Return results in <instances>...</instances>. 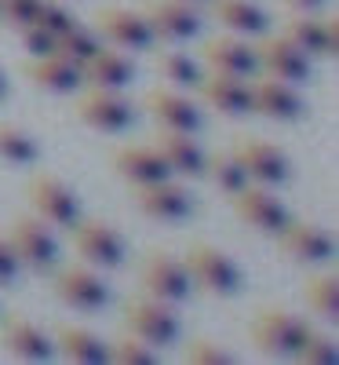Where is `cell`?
Wrapping results in <instances>:
<instances>
[{"label": "cell", "mask_w": 339, "mask_h": 365, "mask_svg": "<svg viewBox=\"0 0 339 365\" xmlns=\"http://www.w3.org/2000/svg\"><path fill=\"white\" fill-rule=\"evenodd\" d=\"M26 201L33 208V216L44 220L48 227H73L77 216H80V205H77V194L66 187L58 175L51 172H33L26 182Z\"/></svg>", "instance_id": "5b68a950"}, {"label": "cell", "mask_w": 339, "mask_h": 365, "mask_svg": "<svg viewBox=\"0 0 339 365\" xmlns=\"http://www.w3.org/2000/svg\"><path fill=\"white\" fill-rule=\"evenodd\" d=\"M230 150H234V158L241 161L244 175H249L252 182H263V187H281V182L292 175L288 154L281 146L259 139V135H237Z\"/></svg>", "instance_id": "ba28073f"}, {"label": "cell", "mask_w": 339, "mask_h": 365, "mask_svg": "<svg viewBox=\"0 0 339 365\" xmlns=\"http://www.w3.org/2000/svg\"><path fill=\"white\" fill-rule=\"evenodd\" d=\"M215 19L237 37H259L266 34V11L252 0H208Z\"/></svg>", "instance_id": "83f0119b"}, {"label": "cell", "mask_w": 339, "mask_h": 365, "mask_svg": "<svg viewBox=\"0 0 339 365\" xmlns=\"http://www.w3.org/2000/svg\"><path fill=\"white\" fill-rule=\"evenodd\" d=\"M0 161H8V165H37L41 161V146L26 128L8 125L4 120V125H0Z\"/></svg>", "instance_id": "4dcf8cb0"}, {"label": "cell", "mask_w": 339, "mask_h": 365, "mask_svg": "<svg viewBox=\"0 0 339 365\" xmlns=\"http://www.w3.org/2000/svg\"><path fill=\"white\" fill-rule=\"evenodd\" d=\"M249 91H252V113L270 117V120H299L306 113V103L296 91V84L277 81V77H249Z\"/></svg>", "instance_id": "ac0fdd59"}, {"label": "cell", "mask_w": 339, "mask_h": 365, "mask_svg": "<svg viewBox=\"0 0 339 365\" xmlns=\"http://www.w3.org/2000/svg\"><path fill=\"white\" fill-rule=\"evenodd\" d=\"M204 106L219 110L226 117H241L252 113V91H249V77H234V73H219V70H204L201 81L194 84Z\"/></svg>", "instance_id": "e0dca14e"}, {"label": "cell", "mask_w": 339, "mask_h": 365, "mask_svg": "<svg viewBox=\"0 0 339 365\" xmlns=\"http://www.w3.org/2000/svg\"><path fill=\"white\" fill-rule=\"evenodd\" d=\"M153 146L165 158L172 175H187V179H204V150L197 146V139L190 132H172V128H157Z\"/></svg>", "instance_id": "7402d4cb"}, {"label": "cell", "mask_w": 339, "mask_h": 365, "mask_svg": "<svg viewBox=\"0 0 339 365\" xmlns=\"http://www.w3.org/2000/svg\"><path fill=\"white\" fill-rule=\"evenodd\" d=\"M55 347L63 351L66 361H77V365H106V340H99L91 329L58 325L55 329Z\"/></svg>", "instance_id": "4316f807"}, {"label": "cell", "mask_w": 339, "mask_h": 365, "mask_svg": "<svg viewBox=\"0 0 339 365\" xmlns=\"http://www.w3.org/2000/svg\"><path fill=\"white\" fill-rule=\"evenodd\" d=\"M106 361H113V365H157L161 351L150 347L139 336H132V332H120L113 344H106Z\"/></svg>", "instance_id": "d6a6232c"}, {"label": "cell", "mask_w": 339, "mask_h": 365, "mask_svg": "<svg viewBox=\"0 0 339 365\" xmlns=\"http://www.w3.org/2000/svg\"><path fill=\"white\" fill-rule=\"evenodd\" d=\"M22 73L33 81L41 91H51V96H66V91L84 88L80 66L66 63L63 55H33V58L22 66Z\"/></svg>", "instance_id": "484cf974"}, {"label": "cell", "mask_w": 339, "mask_h": 365, "mask_svg": "<svg viewBox=\"0 0 339 365\" xmlns=\"http://www.w3.org/2000/svg\"><path fill=\"white\" fill-rule=\"evenodd\" d=\"M0 347L19 361H48L55 354V344L48 340V332L41 325H33L26 314L0 318Z\"/></svg>", "instance_id": "d6986e66"}, {"label": "cell", "mask_w": 339, "mask_h": 365, "mask_svg": "<svg viewBox=\"0 0 339 365\" xmlns=\"http://www.w3.org/2000/svg\"><path fill=\"white\" fill-rule=\"evenodd\" d=\"M146 110L153 113L157 128H172V132H197L201 128V110L197 103H190L182 91L172 88H153L146 91Z\"/></svg>", "instance_id": "603a6c76"}, {"label": "cell", "mask_w": 339, "mask_h": 365, "mask_svg": "<svg viewBox=\"0 0 339 365\" xmlns=\"http://www.w3.org/2000/svg\"><path fill=\"white\" fill-rule=\"evenodd\" d=\"M37 26H44V29H51V34L58 37V34H66L70 26H77V15L63 4V0H41V8H37V19H33Z\"/></svg>", "instance_id": "8d00e7d4"}, {"label": "cell", "mask_w": 339, "mask_h": 365, "mask_svg": "<svg viewBox=\"0 0 339 365\" xmlns=\"http://www.w3.org/2000/svg\"><path fill=\"white\" fill-rule=\"evenodd\" d=\"M306 332H311V325H306L299 314H292L285 307H266L252 318L249 340L266 358H296Z\"/></svg>", "instance_id": "7a4b0ae2"}, {"label": "cell", "mask_w": 339, "mask_h": 365, "mask_svg": "<svg viewBox=\"0 0 339 365\" xmlns=\"http://www.w3.org/2000/svg\"><path fill=\"white\" fill-rule=\"evenodd\" d=\"M277 249H281V256H288L292 263H325L335 256V237L314 223V220H292L273 234Z\"/></svg>", "instance_id": "9c48e42d"}, {"label": "cell", "mask_w": 339, "mask_h": 365, "mask_svg": "<svg viewBox=\"0 0 339 365\" xmlns=\"http://www.w3.org/2000/svg\"><path fill=\"white\" fill-rule=\"evenodd\" d=\"M139 285L146 296L161 299V303H182L194 285H190V274L182 267V259L168 249H150L139 263Z\"/></svg>", "instance_id": "277c9868"}, {"label": "cell", "mask_w": 339, "mask_h": 365, "mask_svg": "<svg viewBox=\"0 0 339 365\" xmlns=\"http://www.w3.org/2000/svg\"><path fill=\"white\" fill-rule=\"evenodd\" d=\"M132 103L125 99V91L117 88H88L84 96L77 99V120L95 132L117 135L132 125Z\"/></svg>", "instance_id": "30bf717a"}, {"label": "cell", "mask_w": 339, "mask_h": 365, "mask_svg": "<svg viewBox=\"0 0 339 365\" xmlns=\"http://www.w3.org/2000/svg\"><path fill=\"white\" fill-rule=\"evenodd\" d=\"M91 29H95L106 44H113L120 51H146V48H153V29H150L146 15L132 11V8H103L95 15V26Z\"/></svg>", "instance_id": "5bb4252c"}, {"label": "cell", "mask_w": 339, "mask_h": 365, "mask_svg": "<svg viewBox=\"0 0 339 365\" xmlns=\"http://www.w3.org/2000/svg\"><path fill=\"white\" fill-rule=\"evenodd\" d=\"M201 58H204L208 70H219V73H234V77H256V73H259L256 48L244 41V37H237V34L204 41Z\"/></svg>", "instance_id": "44dd1931"}, {"label": "cell", "mask_w": 339, "mask_h": 365, "mask_svg": "<svg viewBox=\"0 0 339 365\" xmlns=\"http://www.w3.org/2000/svg\"><path fill=\"white\" fill-rule=\"evenodd\" d=\"M80 77H84V88H117V91H125L135 77V63L120 51V48H103L88 58V63L80 66Z\"/></svg>", "instance_id": "cb8c5ba5"}, {"label": "cell", "mask_w": 339, "mask_h": 365, "mask_svg": "<svg viewBox=\"0 0 339 365\" xmlns=\"http://www.w3.org/2000/svg\"><path fill=\"white\" fill-rule=\"evenodd\" d=\"M187 4H194V8H197V4H208V0H187Z\"/></svg>", "instance_id": "7bdbcfd3"}, {"label": "cell", "mask_w": 339, "mask_h": 365, "mask_svg": "<svg viewBox=\"0 0 339 365\" xmlns=\"http://www.w3.org/2000/svg\"><path fill=\"white\" fill-rule=\"evenodd\" d=\"M303 299L318 318L335 322L339 318V278L335 274H311L303 282Z\"/></svg>", "instance_id": "f1b7e54d"}, {"label": "cell", "mask_w": 339, "mask_h": 365, "mask_svg": "<svg viewBox=\"0 0 339 365\" xmlns=\"http://www.w3.org/2000/svg\"><path fill=\"white\" fill-rule=\"evenodd\" d=\"M51 289H55L58 303H66V307H73V311H84V314L106 307V299H110L106 282L91 267H63V270H55V285Z\"/></svg>", "instance_id": "9a60e30c"}, {"label": "cell", "mask_w": 339, "mask_h": 365, "mask_svg": "<svg viewBox=\"0 0 339 365\" xmlns=\"http://www.w3.org/2000/svg\"><path fill=\"white\" fill-rule=\"evenodd\" d=\"M281 37L292 41L311 58H335L339 55V19H318L311 11H296L281 22Z\"/></svg>", "instance_id": "8fae6325"}, {"label": "cell", "mask_w": 339, "mask_h": 365, "mask_svg": "<svg viewBox=\"0 0 339 365\" xmlns=\"http://www.w3.org/2000/svg\"><path fill=\"white\" fill-rule=\"evenodd\" d=\"M182 361H190V365H234L237 354L230 347H223L219 340H212V336H194V340H187Z\"/></svg>", "instance_id": "e575fe53"}, {"label": "cell", "mask_w": 339, "mask_h": 365, "mask_svg": "<svg viewBox=\"0 0 339 365\" xmlns=\"http://www.w3.org/2000/svg\"><path fill=\"white\" fill-rule=\"evenodd\" d=\"M296 361H303V365H335V361H339L335 340L325 336V332H318V329H311V332L303 336L299 351H296Z\"/></svg>", "instance_id": "d590c367"}, {"label": "cell", "mask_w": 339, "mask_h": 365, "mask_svg": "<svg viewBox=\"0 0 339 365\" xmlns=\"http://www.w3.org/2000/svg\"><path fill=\"white\" fill-rule=\"evenodd\" d=\"M135 205L142 216L150 220H161V223H179L190 216V194L179 187V182L168 179H153V182H142V187H135Z\"/></svg>", "instance_id": "ffe728a7"}, {"label": "cell", "mask_w": 339, "mask_h": 365, "mask_svg": "<svg viewBox=\"0 0 339 365\" xmlns=\"http://www.w3.org/2000/svg\"><path fill=\"white\" fill-rule=\"evenodd\" d=\"M113 172L132 182V187H142V182H153V179H168V165L165 158L157 154V146H117L113 150Z\"/></svg>", "instance_id": "d4e9b609"}, {"label": "cell", "mask_w": 339, "mask_h": 365, "mask_svg": "<svg viewBox=\"0 0 339 365\" xmlns=\"http://www.w3.org/2000/svg\"><path fill=\"white\" fill-rule=\"evenodd\" d=\"M182 267L190 274V285L215 296V299H230L241 292L244 285V274L234 263V256H226L219 245H208V241H194L187 249V256H179Z\"/></svg>", "instance_id": "6da1fadb"}, {"label": "cell", "mask_w": 339, "mask_h": 365, "mask_svg": "<svg viewBox=\"0 0 339 365\" xmlns=\"http://www.w3.org/2000/svg\"><path fill=\"white\" fill-rule=\"evenodd\" d=\"M8 245L19 259V267H29V270H37V274H48L55 270L58 263V245H55V237L48 230L44 220L37 216H15L8 223Z\"/></svg>", "instance_id": "8992f818"}, {"label": "cell", "mask_w": 339, "mask_h": 365, "mask_svg": "<svg viewBox=\"0 0 339 365\" xmlns=\"http://www.w3.org/2000/svg\"><path fill=\"white\" fill-rule=\"evenodd\" d=\"M288 8H296V11H314V8H321L325 0H285Z\"/></svg>", "instance_id": "60d3db41"}, {"label": "cell", "mask_w": 339, "mask_h": 365, "mask_svg": "<svg viewBox=\"0 0 339 365\" xmlns=\"http://www.w3.org/2000/svg\"><path fill=\"white\" fill-rule=\"evenodd\" d=\"M256 48V63H259V73L266 77H277V81H288V84H303L311 81V55H303L292 41H285L281 34H259V44Z\"/></svg>", "instance_id": "7c38bea8"}, {"label": "cell", "mask_w": 339, "mask_h": 365, "mask_svg": "<svg viewBox=\"0 0 339 365\" xmlns=\"http://www.w3.org/2000/svg\"><path fill=\"white\" fill-rule=\"evenodd\" d=\"M41 0H0V26L8 29H26L37 19Z\"/></svg>", "instance_id": "74e56055"}, {"label": "cell", "mask_w": 339, "mask_h": 365, "mask_svg": "<svg viewBox=\"0 0 339 365\" xmlns=\"http://www.w3.org/2000/svg\"><path fill=\"white\" fill-rule=\"evenodd\" d=\"M125 332L146 340L150 347H172L179 340V318L172 303H161L153 296H139L125 303Z\"/></svg>", "instance_id": "52a82bcc"}, {"label": "cell", "mask_w": 339, "mask_h": 365, "mask_svg": "<svg viewBox=\"0 0 339 365\" xmlns=\"http://www.w3.org/2000/svg\"><path fill=\"white\" fill-rule=\"evenodd\" d=\"M19 34H22V44H26L29 55H55V34L51 29L29 22L26 29H19Z\"/></svg>", "instance_id": "f35d334b"}, {"label": "cell", "mask_w": 339, "mask_h": 365, "mask_svg": "<svg viewBox=\"0 0 339 365\" xmlns=\"http://www.w3.org/2000/svg\"><path fill=\"white\" fill-rule=\"evenodd\" d=\"M142 15L153 29V41H165V44L190 41L201 29V19H197L194 4H187V0H146Z\"/></svg>", "instance_id": "2e32d148"}, {"label": "cell", "mask_w": 339, "mask_h": 365, "mask_svg": "<svg viewBox=\"0 0 339 365\" xmlns=\"http://www.w3.org/2000/svg\"><path fill=\"white\" fill-rule=\"evenodd\" d=\"M15 278H19V259L8 245V237L0 234V285H11Z\"/></svg>", "instance_id": "ab89813d"}, {"label": "cell", "mask_w": 339, "mask_h": 365, "mask_svg": "<svg viewBox=\"0 0 339 365\" xmlns=\"http://www.w3.org/2000/svg\"><path fill=\"white\" fill-rule=\"evenodd\" d=\"M230 205H234V216L241 223H249L252 230L270 234V237L288 223V208L277 201L263 182H249V187H241L237 194H230Z\"/></svg>", "instance_id": "4fadbf2b"}, {"label": "cell", "mask_w": 339, "mask_h": 365, "mask_svg": "<svg viewBox=\"0 0 339 365\" xmlns=\"http://www.w3.org/2000/svg\"><path fill=\"white\" fill-rule=\"evenodd\" d=\"M95 51H99V34L88 29V26H80V22L55 37V55H63L66 63H73V66H84Z\"/></svg>", "instance_id": "1f68e13d"}, {"label": "cell", "mask_w": 339, "mask_h": 365, "mask_svg": "<svg viewBox=\"0 0 339 365\" xmlns=\"http://www.w3.org/2000/svg\"><path fill=\"white\" fill-rule=\"evenodd\" d=\"M204 179H212L223 194H237L241 187H249V175H244L241 161L234 158V150H215V154H204Z\"/></svg>", "instance_id": "f546056e"}, {"label": "cell", "mask_w": 339, "mask_h": 365, "mask_svg": "<svg viewBox=\"0 0 339 365\" xmlns=\"http://www.w3.org/2000/svg\"><path fill=\"white\" fill-rule=\"evenodd\" d=\"M157 73L172 84V88H194L201 81V63L182 51H157Z\"/></svg>", "instance_id": "836d02e7"}, {"label": "cell", "mask_w": 339, "mask_h": 365, "mask_svg": "<svg viewBox=\"0 0 339 365\" xmlns=\"http://www.w3.org/2000/svg\"><path fill=\"white\" fill-rule=\"evenodd\" d=\"M4 99H8V73L0 70V103H4Z\"/></svg>", "instance_id": "b9f144b4"}, {"label": "cell", "mask_w": 339, "mask_h": 365, "mask_svg": "<svg viewBox=\"0 0 339 365\" xmlns=\"http://www.w3.org/2000/svg\"><path fill=\"white\" fill-rule=\"evenodd\" d=\"M70 237H73V249L77 256L88 263V267H99V270H117L128 256V245H125V234H120L110 220H80L70 227Z\"/></svg>", "instance_id": "3957f363"}]
</instances>
